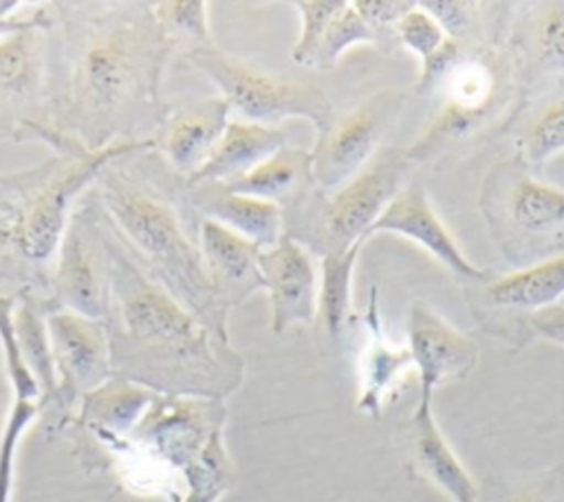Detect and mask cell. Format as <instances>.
Returning a JSON list of instances; mask_svg holds the SVG:
<instances>
[{
  "label": "cell",
  "mask_w": 564,
  "mask_h": 502,
  "mask_svg": "<svg viewBox=\"0 0 564 502\" xmlns=\"http://www.w3.org/2000/svg\"><path fill=\"white\" fill-rule=\"evenodd\" d=\"M412 7V0H346L328 26L313 66L333 68L352 44L394 48L397 22Z\"/></svg>",
  "instance_id": "obj_19"
},
{
  "label": "cell",
  "mask_w": 564,
  "mask_h": 502,
  "mask_svg": "<svg viewBox=\"0 0 564 502\" xmlns=\"http://www.w3.org/2000/svg\"><path fill=\"white\" fill-rule=\"evenodd\" d=\"M156 392L121 376L88 392L79 401L75 421L112 449H121L132 427L150 407Z\"/></svg>",
  "instance_id": "obj_24"
},
{
  "label": "cell",
  "mask_w": 564,
  "mask_h": 502,
  "mask_svg": "<svg viewBox=\"0 0 564 502\" xmlns=\"http://www.w3.org/2000/svg\"><path fill=\"white\" fill-rule=\"evenodd\" d=\"M500 62L491 51L463 53L434 88L443 90V103L430 117L419 139L405 148L408 159L419 163L447 152L491 121L509 97V90H502L505 79L500 81Z\"/></svg>",
  "instance_id": "obj_8"
},
{
  "label": "cell",
  "mask_w": 564,
  "mask_h": 502,
  "mask_svg": "<svg viewBox=\"0 0 564 502\" xmlns=\"http://www.w3.org/2000/svg\"><path fill=\"white\" fill-rule=\"evenodd\" d=\"M346 0H293L291 4L297 9L302 26L297 42L291 51V59L300 66H313L317 48L335 20V15L341 11Z\"/></svg>",
  "instance_id": "obj_34"
},
{
  "label": "cell",
  "mask_w": 564,
  "mask_h": 502,
  "mask_svg": "<svg viewBox=\"0 0 564 502\" xmlns=\"http://www.w3.org/2000/svg\"><path fill=\"white\" fill-rule=\"evenodd\" d=\"M48 288L53 308L106 321L110 284L95 205L70 216L51 266Z\"/></svg>",
  "instance_id": "obj_11"
},
{
  "label": "cell",
  "mask_w": 564,
  "mask_h": 502,
  "mask_svg": "<svg viewBox=\"0 0 564 502\" xmlns=\"http://www.w3.org/2000/svg\"><path fill=\"white\" fill-rule=\"evenodd\" d=\"M123 159L101 170L97 178V209L134 262L214 337L229 343V310H225L209 284L198 242L185 231L172 198L154 181L137 174L134 165H123Z\"/></svg>",
  "instance_id": "obj_4"
},
{
  "label": "cell",
  "mask_w": 564,
  "mask_h": 502,
  "mask_svg": "<svg viewBox=\"0 0 564 502\" xmlns=\"http://www.w3.org/2000/svg\"><path fill=\"white\" fill-rule=\"evenodd\" d=\"M231 192L271 200L282 209L304 196L313 185L311 152L284 145L249 172L220 183Z\"/></svg>",
  "instance_id": "obj_25"
},
{
  "label": "cell",
  "mask_w": 564,
  "mask_h": 502,
  "mask_svg": "<svg viewBox=\"0 0 564 502\" xmlns=\"http://www.w3.org/2000/svg\"><path fill=\"white\" fill-rule=\"evenodd\" d=\"M24 7L29 4L22 0H0V40L26 29L51 31L55 26V4H33L31 11H24Z\"/></svg>",
  "instance_id": "obj_37"
},
{
  "label": "cell",
  "mask_w": 564,
  "mask_h": 502,
  "mask_svg": "<svg viewBox=\"0 0 564 502\" xmlns=\"http://www.w3.org/2000/svg\"><path fill=\"white\" fill-rule=\"evenodd\" d=\"M35 137L55 150L40 165L0 176V282H13L18 293L37 295L48 284L70 209L101 170L117 159L154 152L152 137L88 150L77 139L48 123H24L18 137ZM40 297V295H37Z\"/></svg>",
  "instance_id": "obj_3"
},
{
  "label": "cell",
  "mask_w": 564,
  "mask_h": 502,
  "mask_svg": "<svg viewBox=\"0 0 564 502\" xmlns=\"http://www.w3.org/2000/svg\"><path fill=\"white\" fill-rule=\"evenodd\" d=\"M15 308H18V293L0 291V350L4 359V370H7L15 401L40 403V385L29 372L20 352V341L15 330Z\"/></svg>",
  "instance_id": "obj_33"
},
{
  "label": "cell",
  "mask_w": 564,
  "mask_h": 502,
  "mask_svg": "<svg viewBox=\"0 0 564 502\" xmlns=\"http://www.w3.org/2000/svg\"><path fill=\"white\" fill-rule=\"evenodd\" d=\"M533 339H546L564 348V304H553L549 308L527 315L511 328L507 337V341L518 348L527 346Z\"/></svg>",
  "instance_id": "obj_36"
},
{
  "label": "cell",
  "mask_w": 564,
  "mask_h": 502,
  "mask_svg": "<svg viewBox=\"0 0 564 502\" xmlns=\"http://www.w3.org/2000/svg\"><path fill=\"white\" fill-rule=\"evenodd\" d=\"M359 249L361 244H355L322 258L315 324L333 346L348 343L355 335V324L361 321L352 310V271Z\"/></svg>",
  "instance_id": "obj_26"
},
{
  "label": "cell",
  "mask_w": 564,
  "mask_h": 502,
  "mask_svg": "<svg viewBox=\"0 0 564 502\" xmlns=\"http://www.w3.org/2000/svg\"><path fill=\"white\" fill-rule=\"evenodd\" d=\"M366 337L359 352V394L357 410L368 416H379L386 399L401 381L403 372L412 368V357L405 346H394L383 328L377 304V286L370 288L368 306L361 317Z\"/></svg>",
  "instance_id": "obj_21"
},
{
  "label": "cell",
  "mask_w": 564,
  "mask_h": 502,
  "mask_svg": "<svg viewBox=\"0 0 564 502\" xmlns=\"http://www.w3.org/2000/svg\"><path fill=\"white\" fill-rule=\"evenodd\" d=\"M394 35L397 46L408 48L421 59L416 95L434 92L443 75L465 53V48L454 42L438 24V20L427 13L419 2H414V7L397 22Z\"/></svg>",
  "instance_id": "obj_27"
},
{
  "label": "cell",
  "mask_w": 564,
  "mask_h": 502,
  "mask_svg": "<svg viewBox=\"0 0 564 502\" xmlns=\"http://www.w3.org/2000/svg\"><path fill=\"white\" fill-rule=\"evenodd\" d=\"M375 233H394L408 238L427 251L436 262L469 282L489 280V271L476 266L458 247L456 238L438 218L421 183L403 185L394 198L383 207L379 218L366 233V240Z\"/></svg>",
  "instance_id": "obj_14"
},
{
  "label": "cell",
  "mask_w": 564,
  "mask_h": 502,
  "mask_svg": "<svg viewBox=\"0 0 564 502\" xmlns=\"http://www.w3.org/2000/svg\"><path fill=\"white\" fill-rule=\"evenodd\" d=\"M405 330V348L419 374V399L432 401L436 388L465 379L478 363L476 341L421 299L410 304Z\"/></svg>",
  "instance_id": "obj_13"
},
{
  "label": "cell",
  "mask_w": 564,
  "mask_h": 502,
  "mask_svg": "<svg viewBox=\"0 0 564 502\" xmlns=\"http://www.w3.org/2000/svg\"><path fill=\"white\" fill-rule=\"evenodd\" d=\"M412 165L405 150L388 148L344 185L330 192L311 187L282 209L284 236L322 258L364 244L368 229L403 187Z\"/></svg>",
  "instance_id": "obj_5"
},
{
  "label": "cell",
  "mask_w": 564,
  "mask_h": 502,
  "mask_svg": "<svg viewBox=\"0 0 564 502\" xmlns=\"http://www.w3.org/2000/svg\"><path fill=\"white\" fill-rule=\"evenodd\" d=\"M480 502H564V462L516 480L480 487Z\"/></svg>",
  "instance_id": "obj_32"
},
{
  "label": "cell",
  "mask_w": 564,
  "mask_h": 502,
  "mask_svg": "<svg viewBox=\"0 0 564 502\" xmlns=\"http://www.w3.org/2000/svg\"><path fill=\"white\" fill-rule=\"evenodd\" d=\"M408 95L397 88L379 90L317 132L311 152L313 185L330 192L364 170L377 154L383 139L397 126Z\"/></svg>",
  "instance_id": "obj_9"
},
{
  "label": "cell",
  "mask_w": 564,
  "mask_h": 502,
  "mask_svg": "<svg viewBox=\"0 0 564 502\" xmlns=\"http://www.w3.org/2000/svg\"><path fill=\"white\" fill-rule=\"evenodd\" d=\"M187 62L212 79L236 119L278 126L284 119H306L322 132L335 117L328 95L306 81L271 75L253 64L223 53L216 44L185 53Z\"/></svg>",
  "instance_id": "obj_7"
},
{
  "label": "cell",
  "mask_w": 564,
  "mask_h": 502,
  "mask_svg": "<svg viewBox=\"0 0 564 502\" xmlns=\"http://www.w3.org/2000/svg\"><path fill=\"white\" fill-rule=\"evenodd\" d=\"M231 110L220 95L192 97L167 103V112L152 141L172 172L192 176L225 132Z\"/></svg>",
  "instance_id": "obj_16"
},
{
  "label": "cell",
  "mask_w": 564,
  "mask_h": 502,
  "mask_svg": "<svg viewBox=\"0 0 564 502\" xmlns=\"http://www.w3.org/2000/svg\"><path fill=\"white\" fill-rule=\"evenodd\" d=\"M403 451L408 469L452 502H480V487L443 436L432 401L419 399L414 412L403 423Z\"/></svg>",
  "instance_id": "obj_17"
},
{
  "label": "cell",
  "mask_w": 564,
  "mask_h": 502,
  "mask_svg": "<svg viewBox=\"0 0 564 502\" xmlns=\"http://www.w3.org/2000/svg\"><path fill=\"white\" fill-rule=\"evenodd\" d=\"M53 308L48 299L37 295L18 293L15 330L22 359L40 385V410L53 399L57 381L51 357V343L46 332V310Z\"/></svg>",
  "instance_id": "obj_30"
},
{
  "label": "cell",
  "mask_w": 564,
  "mask_h": 502,
  "mask_svg": "<svg viewBox=\"0 0 564 502\" xmlns=\"http://www.w3.org/2000/svg\"><path fill=\"white\" fill-rule=\"evenodd\" d=\"M57 13L64 24V79L53 128L88 150L139 141V128H159L167 103L161 75L174 42L148 2H115L99 11ZM51 126V123H48Z\"/></svg>",
  "instance_id": "obj_1"
},
{
  "label": "cell",
  "mask_w": 564,
  "mask_h": 502,
  "mask_svg": "<svg viewBox=\"0 0 564 502\" xmlns=\"http://www.w3.org/2000/svg\"><path fill=\"white\" fill-rule=\"evenodd\" d=\"M518 55V81L564 75V0L531 2L511 31Z\"/></svg>",
  "instance_id": "obj_22"
},
{
  "label": "cell",
  "mask_w": 564,
  "mask_h": 502,
  "mask_svg": "<svg viewBox=\"0 0 564 502\" xmlns=\"http://www.w3.org/2000/svg\"><path fill=\"white\" fill-rule=\"evenodd\" d=\"M187 203L203 218L240 233L260 249L273 247L284 236L282 207L249 194L231 192L220 183H203L187 187Z\"/></svg>",
  "instance_id": "obj_20"
},
{
  "label": "cell",
  "mask_w": 564,
  "mask_h": 502,
  "mask_svg": "<svg viewBox=\"0 0 564 502\" xmlns=\"http://www.w3.org/2000/svg\"><path fill=\"white\" fill-rule=\"evenodd\" d=\"M480 211L500 253L531 264L564 249V189L542 183L516 156L482 181Z\"/></svg>",
  "instance_id": "obj_6"
},
{
  "label": "cell",
  "mask_w": 564,
  "mask_h": 502,
  "mask_svg": "<svg viewBox=\"0 0 564 502\" xmlns=\"http://www.w3.org/2000/svg\"><path fill=\"white\" fill-rule=\"evenodd\" d=\"M198 251L209 284L225 310L242 304L251 293L264 291L258 266L262 249L251 240L216 220L203 218L198 222Z\"/></svg>",
  "instance_id": "obj_18"
},
{
  "label": "cell",
  "mask_w": 564,
  "mask_h": 502,
  "mask_svg": "<svg viewBox=\"0 0 564 502\" xmlns=\"http://www.w3.org/2000/svg\"><path fill=\"white\" fill-rule=\"evenodd\" d=\"M258 266L271 304V328L282 335L295 324H315L319 275L313 253L289 236L262 249Z\"/></svg>",
  "instance_id": "obj_15"
},
{
  "label": "cell",
  "mask_w": 564,
  "mask_h": 502,
  "mask_svg": "<svg viewBox=\"0 0 564 502\" xmlns=\"http://www.w3.org/2000/svg\"><path fill=\"white\" fill-rule=\"evenodd\" d=\"M40 403L35 401H15L4 421V429L0 436V502H11L13 473H15V456L22 440L24 429L37 416Z\"/></svg>",
  "instance_id": "obj_35"
},
{
  "label": "cell",
  "mask_w": 564,
  "mask_h": 502,
  "mask_svg": "<svg viewBox=\"0 0 564 502\" xmlns=\"http://www.w3.org/2000/svg\"><path fill=\"white\" fill-rule=\"evenodd\" d=\"M289 145V132L280 126H262L245 119H229L218 143L205 159V163L185 178V185L225 183L231 181L260 161L271 156L275 150Z\"/></svg>",
  "instance_id": "obj_23"
},
{
  "label": "cell",
  "mask_w": 564,
  "mask_h": 502,
  "mask_svg": "<svg viewBox=\"0 0 564 502\" xmlns=\"http://www.w3.org/2000/svg\"><path fill=\"white\" fill-rule=\"evenodd\" d=\"M150 9L174 44L189 48L214 44L207 24V2L203 0H161L150 2Z\"/></svg>",
  "instance_id": "obj_31"
},
{
  "label": "cell",
  "mask_w": 564,
  "mask_h": 502,
  "mask_svg": "<svg viewBox=\"0 0 564 502\" xmlns=\"http://www.w3.org/2000/svg\"><path fill=\"white\" fill-rule=\"evenodd\" d=\"M44 29H26L0 40V101H31L40 97L46 81Z\"/></svg>",
  "instance_id": "obj_28"
},
{
  "label": "cell",
  "mask_w": 564,
  "mask_h": 502,
  "mask_svg": "<svg viewBox=\"0 0 564 502\" xmlns=\"http://www.w3.org/2000/svg\"><path fill=\"white\" fill-rule=\"evenodd\" d=\"M46 332L55 368V394L44 405L62 425L88 392L112 376L106 324L66 308L46 310Z\"/></svg>",
  "instance_id": "obj_10"
},
{
  "label": "cell",
  "mask_w": 564,
  "mask_h": 502,
  "mask_svg": "<svg viewBox=\"0 0 564 502\" xmlns=\"http://www.w3.org/2000/svg\"><path fill=\"white\" fill-rule=\"evenodd\" d=\"M471 288V308L489 332L507 341L511 328L531 313L560 304L564 295V253L518 266L516 271L476 282Z\"/></svg>",
  "instance_id": "obj_12"
},
{
  "label": "cell",
  "mask_w": 564,
  "mask_h": 502,
  "mask_svg": "<svg viewBox=\"0 0 564 502\" xmlns=\"http://www.w3.org/2000/svg\"><path fill=\"white\" fill-rule=\"evenodd\" d=\"M513 139L516 159L529 170L564 152V79L520 114Z\"/></svg>",
  "instance_id": "obj_29"
},
{
  "label": "cell",
  "mask_w": 564,
  "mask_h": 502,
  "mask_svg": "<svg viewBox=\"0 0 564 502\" xmlns=\"http://www.w3.org/2000/svg\"><path fill=\"white\" fill-rule=\"evenodd\" d=\"M97 220L110 284L104 324L112 376L156 394L225 401L242 381L240 354L134 262L99 209Z\"/></svg>",
  "instance_id": "obj_2"
}]
</instances>
